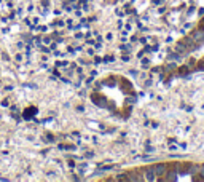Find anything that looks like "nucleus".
I'll return each instance as SVG.
<instances>
[{"label":"nucleus","instance_id":"1","mask_svg":"<svg viewBox=\"0 0 204 182\" xmlns=\"http://www.w3.org/2000/svg\"><path fill=\"white\" fill-rule=\"evenodd\" d=\"M153 171H155L158 176H163V174L166 173V164H158V166L153 168Z\"/></svg>","mask_w":204,"mask_h":182},{"label":"nucleus","instance_id":"2","mask_svg":"<svg viewBox=\"0 0 204 182\" xmlns=\"http://www.w3.org/2000/svg\"><path fill=\"white\" fill-rule=\"evenodd\" d=\"M199 174H201V177H203V179H204V164H203L201 168H199Z\"/></svg>","mask_w":204,"mask_h":182},{"label":"nucleus","instance_id":"3","mask_svg":"<svg viewBox=\"0 0 204 182\" xmlns=\"http://www.w3.org/2000/svg\"><path fill=\"white\" fill-rule=\"evenodd\" d=\"M199 69H204V61H201V62H199Z\"/></svg>","mask_w":204,"mask_h":182}]
</instances>
